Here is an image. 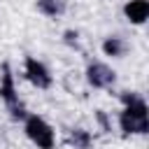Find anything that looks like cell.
Listing matches in <instances>:
<instances>
[{"label":"cell","mask_w":149,"mask_h":149,"mask_svg":"<svg viewBox=\"0 0 149 149\" xmlns=\"http://www.w3.org/2000/svg\"><path fill=\"white\" fill-rule=\"evenodd\" d=\"M121 102H123V112L119 114V126L123 135H144L149 130L147 100L135 91H126L121 93Z\"/></svg>","instance_id":"obj_1"},{"label":"cell","mask_w":149,"mask_h":149,"mask_svg":"<svg viewBox=\"0 0 149 149\" xmlns=\"http://www.w3.org/2000/svg\"><path fill=\"white\" fill-rule=\"evenodd\" d=\"M0 98L5 100L7 105V112L12 119H26V107L23 102L19 100V93H16V86H14V74H12V68L9 63H2V74H0Z\"/></svg>","instance_id":"obj_2"},{"label":"cell","mask_w":149,"mask_h":149,"mask_svg":"<svg viewBox=\"0 0 149 149\" xmlns=\"http://www.w3.org/2000/svg\"><path fill=\"white\" fill-rule=\"evenodd\" d=\"M23 130L28 135V140L33 144H37V149H54L56 144V135H54V128L37 114H26L23 119Z\"/></svg>","instance_id":"obj_3"},{"label":"cell","mask_w":149,"mask_h":149,"mask_svg":"<svg viewBox=\"0 0 149 149\" xmlns=\"http://www.w3.org/2000/svg\"><path fill=\"white\" fill-rule=\"evenodd\" d=\"M23 72H26V79L37 86V88H49L51 86V74L47 70V65L33 56H26V63H23Z\"/></svg>","instance_id":"obj_4"},{"label":"cell","mask_w":149,"mask_h":149,"mask_svg":"<svg viewBox=\"0 0 149 149\" xmlns=\"http://www.w3.org/2000/svg\"><path fill=\"white\" fill-rule=\"evenodd\" d=\"M86 81L93 88H109L116 81V72L109 65L95 61V63H88V68H86Z\"/></svg>","instance_id":"obj_5"},{"label":"cell","mask_w":149,"mask_h":149,"mask_svg":"<svg viewBox=\"0 0 149 149\" xmlns=\"http://www.w3.org/2000/svg\"><path fill=\"white\" fill-rule=\"evenodd\" d=\"M123 14L130 23L135 26H142L147 19H149V2L147 0H128L123 5Z\"/></svg>","instance_id":"obj_6"},{"label":"cell","mask_w":149,"mask_h":149,"mask_svg":"<svg viewBox=\"0 0 149 149\" xmlns=\"http://www.w3.org/2000/svg\"><path fill=\"white\" fill-rule=\"evenodd\" d=\"M37 5V12L40 14H44V16H51V19H56V16H61V14H65V0H37L35 2Z\"/></svg>","instance_id":"obj_7"},{"label":"cell","mask_w":149,"mask_h":149,"mask_svg":"<svg viewBox=\"0 0 149 149\" xmlns=\"http://www.w3.org/2000/svg\"><path fill=\"white\" fill-rule=\"evenodd\" d=\"M102 51L105 56H114V58H121L126 54V42L121 37H107L102 42Z\"/></svg>","instance_id":"obj_8"},{"label":"cell","mask_w":149,"mask_h":149,"mask_svg":"<svg viewBox=\"0 0 149 149\" xmlns=\"http://www.w3.org/2000/svg\"><path fill=\"white\" fill-rule=\"evenodd\" d=\"M91 133L84 128H72L70 130V144H74V149H91Z\"/></svg>","instance_id":"obj_9"},{"label":"cell","mask_w":149,"mask_h":149,"mask_svg":"<svg viewBox=\"0 0 149 149\" xmlns=\"http://www.w3.org/2000/svg\"><path fill=\"white\" fill-rule=\"evenodd\" d=\"M65 42L74 47V44H77V33H72V30H65Z\"/></svg>","instance_id":"obj_10"}]
</instances>
